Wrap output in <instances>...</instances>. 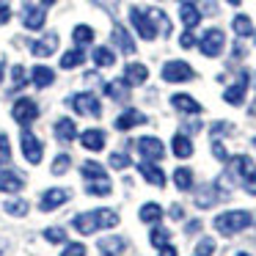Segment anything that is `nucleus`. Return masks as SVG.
Here are the masks:
<instances>
[{
	"mask_svg": "<svg viewBox=\"0 0 256 256\" xmlns=\"http://www.w3.org/2000/svg\"><path fill=\"white\" fill-rule=\"evenodd\" d=\"M250 220H254V218H250V212H245V210H232V212H220V215L212 220V226H215L220 234L232 237V234H237V232H242V228H248Z\"/></svg>",
	"mask_w": 256,
	"mask_h": 256,
	"instance_id": "1",
	"label": "nucleus"
},
{
	"mask_svg": "<svg viewBox=\"0 0 256 256\" xmlns=\"http://www.w3.org/2000/svg\"><path fill=\"white\" fill-rule=\"evenodd\" d=\"M228 166H232V174L240 179V184H242L250 196H256V166H254V160L240 154V157H228Z\"/></svg>",
	"mask_w": 256,
	"mask_h": 256,
	"instance_id": "2",
	"label": "nucleus"
},
{
	"mask_svg": "<svg viewBox=\"0 0 256 256\" xmlns=\"http://www.w3.org/2000/svg\"><path fill=\"white\" fill-rule=\"evenodd\" d=\"M130 22H132V28L138 30L140 39L152 42L157 36V25L154 20L149 17V12H144V8H130Z\"/></svg>",
	"mask_w": 256,
	"mask_h": 256,
	"instance_id": "3",
	"label": "nucleus"
},
{
	"mask_svg": "<svg viewBox=\"0 0 256 256\" xmlns=\"http://www.w3.org/2000/svg\"><path fill=\"white\" fill-rule=\"evenodd\" d=\"M223 44H226V36H223L220 28H210L204 36L198 39V50L204 52L206 58H218L223 52Z\"/></svg>",
	"mask_w": 256,
	"mask_h": 256,
	"instance_id": "4",
	"label": "nucleus"
},
{
	"mask_svg": "<svg viewBox=\"0 0 256 256\" xmlns=\"http://www.w3.org/2000/svg\"><path fill=\"white\" fill-rule=\"evenodd\" d=\"M193 78H196V72L188 61H168L162 66V80L166 83H188Z\"/></svg>",
	"mask_w": 256,
	"mask_h": 256,
	"instance_id": "5",
	"label": "nucleus"
},
{
	"mask_svg": "<svg viewBox=\"0 0 256 256\" xmlns=\"http://www.w3.org/2000/svg\"><path fill=\"white\" fill-rule=\"evenodd\" d=\"M12 116H14V122H17V124L28 127V124H34V122H36V116H39V105H36L34 100H28V96H22V100L14 102Z\"/></svg>",
	"mask_w": 256,
	"mask_h": 256,
	"instance_id": "6",
	"label": "nucleus"
},
{
	"mask_svg": "<svg viewBox=\"0 0 256 256\" xmlns=\"http://www.w3.org/2000/svg\"><path fill=\"white\" fill-rule=\"evenodd\" d=\"M69 105L74 108V110L80 113V116H91V118H96L102 113V105H100V100H96L94 94H74L72 100H69Z\"/></svg>",
	"mask_w": 256,
	"mask_h": 256,
	"instance_id": "7",
	"label": "nucleus"
},
{
	"mask_svg": "<svg viewBox=\"0 0 256 256\" xmlns=\"http://www.w3.org/2000/svg\"><path fill=\"white\" fill-rule=\"evenodd\" d=\"M20 144H22V154H25V160L34 162V166H39L42 157H44V146H42V140L36 138L34 132H28V130H25L22 138H20Z\"/></svg>",
	"mask_w": 256,
	"mask_h": 256,
	"instance_id": "8",
	"label": "nucleus"
},
{
	"mask_svg": "<svg viewBox=\"0 0 256 256\" xmlns=\"http://www.w3.org/2000/svg\"><path fill=\"white\" fill-rule=\"evenodd\" d=\"M138 152L144 154V160H162L166 149H162V140L154 138V135H144L138 140Z\"/></svg>",
	"mask_w": 256,
	"mask_h": 256,
	"instance_id": "9",
	"label": "nucleus"
},
{
	"mask_svg": "<svg viewBox=\"0 0 256 256\" xmlns=\"http://www.w3.org/2000/svg\"><path fill=\"white\" fill-rule=\"evenodd\" d=\"M64 201H69V190H64V188H50V190H44V193H42L39 206H42V212H52L56 206H61Z\"/></svg>",
	"mask_w": 256,
	"mask_h": 256,
	"instance_id": "10",
	"label": "nucleus"
},
{
	"mask_svg": "<svg viewBox=\"0 0 256 256\" xmlns=\"http://www.w3.org/2000/svg\"><path fill=\"white\" fill-rule=\"evenodd\" d=\"M245 91H248V72H240L237 83L228 86V88L223 91V100H226L228 105H242V102H245Z\"/></svg>",
	"mask_w": 256,
	"mask_h": 256,
	"instance_id": "11",
	"label": "nucleus"
},
{
	"mask_svg": "<svg viewBox=\"0 0 256 256\" xmlns=\"http://www.w3.org/2000/svg\"><path fill=\"white\" fill-rule=\"evenodd\" d=\"M72 223H74V228H78L80 234H94L96 228H102V223H100V210L83 212V215H78Z\"/></svg>",
	"mask_w": 256,
	"mask_h": 256,
	"instance_id": "12",
	"label": "nucleus"
},
{
	"mask_svg": "<svg viewBox=\"0 0 256 256\" xmlns=\"http://www.w3.org/2000/svg\"><path fill=\"white\" fill-rule=\"evenodd\" d=\"M56 50H58V34H44L39 42H34V44H30V52H34V56H39V58L52 56Z\"/></svg>",
	"mask_w": 256,
	"mask_h": 256,
	"instance_id": "13",
	"label": "nucleus"
},
{
	"mask_svg": "<svg viewBox=\"0 0 256 256\" xmlns=\"http://www.w3.org/2000/svg\"><path fill=\"white\" fill-rule=\"evenodd\" d=\"M138 171H140V176H144L146 182H152L154 188H162V184H166V174H162V168L154 166V160H144L138 166Z\"/></svg>",
	"mask_w": 256,
	"mask_h": 256,
	"instance_id": "14",
	"label": "nucleus"
},
{
	"mask_svg": "<svg viewBox=\"0 0 256 256\" xmlns=\"http://www.w3.org/2000/svg\"><path fill=\"white\" fill-rule=\"evenodd\" d=\"M44 22H47V14H44V8H34V6H28L22 12V25L28 30H42L44 28Z\"/></svg>",
	"mask_w": 256,
	"mask_h": 256,
	"instance_id": "15",
	"label": "nucleus"
},
{
	"mask_svg": "<svg viewBox=\"0 0 256 256\" xmlns=\"http://www.w3.org/2000/svg\"><path fill=\"white\" fill-rule=\"evenodd\" d=\"M146 122H149V118H146L144 113L135 110V108H130V110H124L122 116L116 118V130H122V132H124V130H132V127H138V124H146Z\"/></svg>",
	"mask_w": 256,
	"mask_h": 256,
	"instance_id": "16",
	"label": "nucleus"
},
{
	"mask_svg": "<svg viewBox=\"0 0 256 256\" xmlns=\"http://www.w3.org/2000/svg\"><path fill=\"white\" fill-rule=\"evenodd\" d=\"M80 144L88 152H102L105 149V132H102V130H86V132L80 135Z\"/></svg>",
	"mask_w": 256,
	"mask_h": 256,
	"instance_id": "17",
	"label": "nucleus"
},
{
	"mask_svg": "<svg viewBox=\"0 0 256 256\" xmlns=\"http://www.w3.org/2000/svg\"><path fill=\"white\" fill-rule=\"evenodd\" d=\"M124 248H127V240L118 237V234H110V237H102L100 240V250H102V254H108V256H118Z\"/></svg>",
	"mask_w": 256,
	"mask_h": 256,
	"instance_id": "18",
	"label": "nucleus"
},
{
	"mask_svg": "<svg viewBox=\"0 0 256 256\" xmlns=\"http://www.w3.org/2000/svg\"><path fill=\"white\" fill-rule=\"evenodd\" d=\"M110 39H113V44H116L122 52H127V56H132V52H135V42H132V36H130L127 30L122 28V25H116V28H113V36H110Z\"/></svg>",
	"mask_w": 256,
	"mask_h": 256,
	"instance_id": "19",
	"label": "nucleus"
},
{
	"mask_svg": "<svg viewBox=\"0 0 256 256\" xmlns=\"http://www.w3.org/2000/svg\"><path fill=\"white\" fill-rule=\"evenodd\" d=\"M146 78H149V69H146L144 64H127V69H124V80H127L130 86L146 83Z\"/></svg>",
	"mask_w": 256,
	"mask_h": 256,
	"instance_id": "20",
	"label": "nucleus"
},
{
	"mask_svg": "<svg viewBox=\"0 0 256 256\" xmlns=\"http://www.w3.org/2000/svg\"><path fill=\"white\" fill-rule=\"evenodd\" d=\"M22 182L25 179L20 176V174L0 171V190H3V193H17V190H22Z\"/></svg>",
	"mask_w": 256,
	"mask_h": 256,
	"instance_id": "21",
	"label": "nucleus"
},
{
	"mask_svg": "<svg viewBox=\"0 0 256 256\" xmlns=\"http://www.w3.org/2000/svg\"><path fill=\"white\" fill-rule=\"evenodd\" d=\"M171 105L176 108V110H182V113H201V105L190 94H174L171 96Z\"/></svg>",
	"mask_w": 256,
	"mask_h": 256,
	"instance_id": "22",
	"label": "nucleus"
},
{
	"mask_svg": "<svg viewBox=\"0 0 256 256\" xmlns=\"http://www.w3.org/2000/svg\"><path fill=\"white\" fill-rule=\"evenodd\" d=\"M179 20H182L184 28H196V25L201 22V12L193 3H182V6H179Z\"/></svg>",
	"mask_w": 256,
	"mask_h": 256,
	"instance_id": "23",
	"label": "nucleus"
},
{
	"mask_svg": "<svg viewBox=\"0 0 256 256\" xmlns=\"http://www.w3.org/2000/svg\"><path fill=\"white\" fill-rule=\"evenodd\" d=\"M74 135H78V127H74L72 118H58L56 122V138L64 140V144H69V140H74Z\"/></svg>",
	"mask_w": 256,
	"mask_h": 256,
	"instance_id": "24",
	"label": "nucleus"
},
{
	"mask_svg": "<svg viewBox=\"0 0 256 256\" xmlns=\"http://www.w3.org/2000/svg\"><path fill=\"white\" fill-rule=\"evenodd\" d=\"M30 78H34V86H39V88H47V86H52V80H56V72H52L50 66H34L30 69Z\"/></svg>",
	"mask_w": 256,
	"mask_h": 256,
	"instance_id": "25",
	"label": "nucleus"
},
{
	"mask_svg": "<svg viewBox=\"0 0 256 256\" xmlns=\"http://www.w3.org/2000/svg\"><path fill=\"white\" fill-rule=\"evenodd\" d=\"M171 149H174V154H176V157H182V160H188V157L193 154V144H190V138H188V135H182V132H176V135H174Z\"/></svg>",
	"mask_w": 256,
	"mask_h": 256,
	"instance_id": "26",
	"label": "nucleus"
},
{
	"mask_svg": "<svg viewBox=\"0 0 256 256\" xmlns=\"http://www.w3.org/2000/svg\"><path fill=\"white\" fill-rule=\"evenodd\" d=\"M105 94L110 96V100L122 102V100H127V94H130V83L127 80H110V83L105 86Z\"/></svg>",
	"mask_w": 256,
	"mask_h": 256,
	"instance_id": "27",
	"label": "nucleus"
},
{
	"mask_svg": "<svg viewBox=\"0 0 256 256\" xmlns=\"http://www.w3.org/2000/svg\"><path fill=\"white\" fill-rule=\"evenodd\" d=\"M80 64H86V50L74 47V50H66V52H64L61 69H74V66H80Z\"/></svg>",
	"mask_w": 256,
	"mask_h": 256,
	"instance_id": "28",
	"label": "nucleus"
},
{
	"mask_svg": "<svg viewBox=\"0 0 256 256\" xmlns=\"http://www.w3.org/2000/svg\"><path fill=\"white\" fill-rule=\"evenodd\" d=\"M232 28H234V34H237L240 39L254 36V22H250V17H245V14H237V17L232 20Z\"/></svg>",
	"mask_w": 256,
	"mask_h": 256,
	"instance_id": "29",
	"label": "nucleus"
},
{
	"mask_svg": "<svg viewBox=\"0 0 256 256\" xmlns=\"http://www.w3.org/2000/svg\"><path fill=\"white\" fill-rule=\"evenodd\" d=\"M91 58H94L96 66H113V64H116V52H113L110 47H94Z\"/></svg>",
	"mask_w": 256,
	"mask_h": 256,
	"instance_id": "30",
	"label": "nucleus"
},
{
	"mask_svg": "<svg viewBox=\"0 0 256 256\" xmlns=\"http://www.w3.org/2000/svg\"><path fill=\"white\" fill-rule=\"evenodd\" d=\"M162 218V206L154 204V201H149V204L140 206V220L144 223H157Z\"/></svg>",
	"mask_w": 256,
	"mask_h": 256,
	"instance_id": "31",
	"label": "nucleus"
},
{
	"mask_svg": "<svg viewBox=\"0 0 256 256\" xmlns=\"http://www.w3.org/2000/svg\"><path fill=\"white\" fill-rule=\"evenodd\" d=\"M72 39L78 47L91 44V42H94V28H91V25H78V28L72 30Z\"/></svg>",
	"mask_w": 256,
	"mask_h": 256,
	"instance_id": "32",
	"label": "nucleus"
},
{
	"mask_svg": "<svg viewBox=\"0 0 256 256\" xmlns=\"http://www.w3.org/2000/svg\"><path fill=\"white\" fill-rule=\"evenodd\" d=\"M174 184H176L179 190H190L193 188V171H190V168H176V171H174Z\"/></svg>",
	"mask_w": 256,
	"mask_h": 256,
	"instance_id": "33",
	"label": "nucleus"
},
{
	"mask_svg": "<svg viewBox=\"0 0 256 256\" xmlns=\"http://www.w3.org/2000/svg\"><path fill=\"white\" fill-rule=\"evenodd\" d=\"M215 201H218L215 184H206V188H201V193H196V204L198 206H212Z\"/></svg>",
	"mask_w": 256,
	"mask_h": 256,
	"instance_id": "34",
	"label": "nucleus"
},
{
	"mask_svg": "<svg viewBox=\"0 0 256 256\" xmlns=\"http://www.w3.org/2000/svg\"><path fill=\"white\" fill-rule=\"evenodd\" d=\"M110 190H113V184H110V179H108V176L91 179V184H88V193L91 196H110Z\"/></svg>",
	"mask_w": 256,
	"mask_h": 256,
	"instance_id": "35",
	"label": "nucleus"
},
{
	"mask_svg": "<svg viewBox=\"0 0 256 256\" xmlns=\"http://www.w3.org/2000/svg\"><path fill=\"white\" fill-rule=\"evenodd\" d=\"M80 171H83L86 179H102V176H108V171L100 166V162H94V160L83 162V168H80Z\"/></svg>",
	"mask_w": 256,
	"mask_h": 256,
	"instance_id": "36",
	"label": "nucleus"
},
{
	"mask_svg": "<svg viewBox=\"0 0 256 256\" xmlns=\"http://www.w3.org/2000/svg\"><path fill=\"white\" fill-rule=\"evenodd\" d=\"M168 237H171V232H168V228H162V226H157V228H152L149 242L154 245V248H162V245L168 242Z\"/></svg>",
	"mask_w": 256,
	"mask_h": 256,
	"instance_id": "37",
	"label": "nucleus"
},
{
	"mask_svg": "<svg viewBox=\"0 0 256 256\" xmlns=\"http://www.w3.org/2000/svg\"><path fill=\"white\" fill-rule=\"evenodd\" d=\"M69 166H72V157H69V154H58L56 162H52V174H56V176H61V174L69 171Z\"/></svg>",
	"mask_w": 256,
	"mask_h": 256,
	"instance_id": "38",
	"label": "nucleus"
},
{
	"mask_svg": "<svg viewBox=\"0 0 256 256\" xmlns=\"http://www.w3.org/2000/svg\"><path fill=\"white\" fill-rule=\"evenodd\" d=\"M6 212H8V215H25V212H28V201H25V198L6 201Z\"/></svg>",
	"mask_w": 256,
	"mask_h": 256,
	"instance_id": "39",
	"label": "nucleus"
},
{
	"mask_svg": "<svg viewBox=\"0 0 256 256\" xmlns=\"http://www.w3.org/2000/svg\"><path fill=\"white\" fill-rule=\"evenodd\" d=\"M44 240L47 242H66V232L58 226H50V228H44Z\"/></svg>",
	"mask_w": 256,
	"mask_h": 256,
	"instance_id": "40",
	"label": "nucleus"
},
{
	"mask_svg": "<svg viewBox=\"0 0 256 256\" xmlns=\"http://www.w3.org/2000/svg\"><path fill=\"white\" fill-rule=\"evenodd\" d=\"M12 160V146H8V138L0 132V166H6Z\"/></svg>",
	"mask_w": 256,
	"mask_h": 256,
	"instance_id": "41",
	"label": "nucleus"
},
{
	"mask_svg": "<svg viewBox=\"0 0 256 256\" xmlns=\"http://www.w3.org/2000/svg\"><path fill=\"white\" fill-rule=\"evenodd\" d=\"M86 254H88V250H86L83 242H69L66 248H64L61 256H86Z\"/></svg>",
	"mask_w": 256,
	"mask_h": 256,
	"instance_id": "42",
	"label": "nucleus"
},
{
	"mask_svg": "<svg viewBox=\"0 0 256 256\" xmlns=\"http://www.w3.org/2000/svg\"><path fill=\"white\" fill-rule=\"evenodd\" d=\"M12 80H14V86H17V88H22V86L28 83V72H25L22 66H14L12 69Z\"/></svg>",
	"mask_w": 256,
	"mask_h": 256,
	"instance_id": "43",
	"label": "nucleus"
},
{
	"mask_svg": "<svg viewBox=\"0 0 256 256\" xmlns=\"http://www.w3.org/2000/svg\"><path fill=\"white\" fill-rule=\"evenodd\" d=\"M110 166L118 168V171H124V168H130V157L127 154H118V152H116V154H110Z\"/></svg>",
	"mask_w": 256,
	"mask_h": 256,
	"instance_id": "44",
	"label": "nucleus"
},
{
	"mask_svg": "<svg viewBox=\"0 0 256 256\" xmlns=\"http://www.w3.org/2000/svg\"><path fill=\"white\" fill-rule=\"evenodd\" d=\"M212 248H215V242H212L210 237H204L198 245H196V254H198V256H210V254H212Z\"/></svg>",
	"mask_w": 256,
	"mask_h": 256,
	"instance_id": "45",
	"label": "nucleus"
},
{
	"mask_svg": "<svg viewBox=\"0 0 256 256\" xmlns=\"http://www.w3.org/2000/svg\"><path fill=\"white\" fill-rule=\"evenodd\" d=\"M212 154L218 157V160H223V162H228V152L223 149V144L220 140H215V144H212Z\"/></svg>",
	"mask_w": 256,
	"mask_h": 256,
	"instance_id": "46",
	"label": "nucleus"
},
{
	"mask_svg": "<svg viewBox=\"0 0 256 256\" xmlns=\"http://www.w3.org/2000/svg\"><path fill=\"white\" fill-rule=\"evenodd\" d=\"M179 44L188 50V47H193L196 44V39H193V34H190V28H188V34H182V39H179Z\"/></svg>",
	"mask_w": 256,
	"mask_h": 256,
	"instance_id": "47",
	"label": "nucleus"
},
{
	"mask_svg": "<svg viewBox=\"0 0 256 256\" xmlns=\"http://www.w3.org/2000/svg\"><path fill=\"white\" fill-rule=\"evenodd\" d=\"M8 20H12V12H8V6H3V3H0V25H6Z\"/></svg>",
	"mask_w": 256,
	"mask_h": 256,
	"instance_id": "48",
	"label": "nucleus"
},
{
	"mask_svg": "<svg viewBox=\"0 0 256 256\" xmlns=\"http://www.w3.org/2000/svg\"><path fill=\"white\" fill-rule=\"evenodd\" d=\"M160 256H176V248H174V245H162V248H160Z\"/></svg>",
	"mask_w": 256,
	"mask_h": 256,
	"instance_id": "49",
	"label": "nucleus"
},
{
	"mask_svg": "<svg viewBox=\"0 0 256 256\" xmlns=\"http://www.w3.org/2000/svg\"><path fill=\"white\" fill-rule=\"evenodd\" d=\"M168 215H171L174 220H182V215H184V212H182V206H171V212H168Z\"/></svg>",
	"mask_w": 256,
	"mask_h": 256,
	"instance_id": "50",
	"label": "nucleus"
},
{
	"mask_svg": "<svg viewBox=\"0 0 256 256\" xmlns=\"http://www.w3.org/2000/svg\"><path fill=\"white\" fill-rule=\"evenodd\" d=\"M198 228H201V223H198V220L188 223V232H190V234H193V232H198Z\"/></svg>",
	"mask_w": 256,
	"mask_h": 256,
	"instance_id": "51",
	"label": "nucleus"
},
{
	"mask_svg": "<svg viewBox=\"0 0 256 256\" xmlns=\"http://www.w3.org/2000/svg\"><path fill=\"white\" fill-rule=\"evenodd\" d=\"M42 3H44V6H52V3H56V0H42Z\"/></svg>",
	"mask_w": 256,
	"mask_h": 256,
	"instance_id": "52",
	"label": "nucleus"
},
{
	"mask_svg": "<svg viewBox=\"0 0 256 256\" xmlns=\"http://www.w3.org/2000/svg\"><path fill=\"white\" fill-rule=\"evenodd\" d=\"M3 69H6V64H0V80H3Z\"/></svg>",
	"mask_w": 256,
	"mask_h": 256,
	"instance_id": "53",
	"label": "nucleus"
},
{
	"mask_svg": "<svg viewBox=\"0 0 256 256\" xmlns=\"http://www.w3.org/2000/svg\"><path fill=\"white\" fill-rule=\"evenodd\" d=\"M226 3H232V6H240V0H226Z\"/></svg>",
	"mask_w": 256,
	"mask_h": 256,
	"instance_id": "54",
	"label": "nucleus"
},
{
	"mask_svg": "<svg viewBox=\"0 0 256 256\" xmlns=\"http://www.w3.org/2000/svg\"><path fill=\"white\" fill-rule=\"evenodd\" d=\"M179 3H196V0H179Z\"/></svg>",
	"mask_w": 256,
	"mask_h": 256,
	"instance_id": "55",
	"label": "nucleus"
},
{
	"mask_svg": "<svg viewBox=\"0 0 256 256\" xmlns=\"http://www.w3.org/2000/svg\"><path fill=\"white\" fill-rule=\"evenodd\" d=\"M237 256H250V254H237Z\"/></svg>",
	"mask_w": 256,
	"mask_h": 256,
	"instance_id": "56",
	"label": "nucleus"
},
{
	"mask_svg": "<svg viewBox=\"0 0 256 256\" xmlns=\"http://www.w3.org/2000/svg\"><path fill=\"white\" fill-rule=\"evenodd\" d=\"M196 256H198V254H196Z\"/></svg>",
	"mask_w": 256,
	"mask_h": 256,
	"instance_id": "57",
	"label": "nucleus"
}]
</instances>
